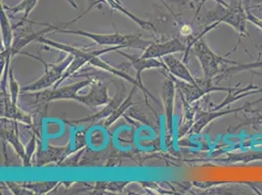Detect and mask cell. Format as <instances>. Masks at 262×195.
Returning a JSON list of instances; mask_svg holds the SVG:
<instances>
[{"label":"cell","instance_id":"1","mask_svg":"<svg viewBox=\"0 0 262 195\" xmlns=\"http://www.w3.org/2000/svg\"><path fill=\"white\" fill-rule=\"evenodd\" d=\"M108 84L95 83L91 79L71 84L68 86L53 88L52 90H44L34 94L36 102L48 103L59 100H74L83 104L91 109L107 105L109 103Z\"/></svg>","mask_w":262,"mask_h":195},{"label":"cell","instance_id":"2","mask_svg":"<svg viewBox=\"0 0 262 195\" xmlns=\"http://www.w3.org/2000/svg\"><path fill=\"white\" fill-rule=\"evenodd\" d=\"M200 22L206 26L214 22H224L229 25L239 33V42L242 37L249 36L247 29V22L249 21L242 0H232L227 7L219 3L214 9L206 12V14L200 18Z\"/></svg>","mask_w":262,"mask_h":195},{"label":"cell","instance_id":"3","mask_svg":"<svg viewBox=\"0 0 262 195\" xmlns=\"http://www.w3.org/2000/svg\"><path fill=\"white\" fill-rule=\"evenodd\" d=\"M56 33H70V34H76L88 37L91 40H93L95 43L104 46H119L122 45L132 48H139V49H146L152 41L149 40H143L137 35H124L120 33H114V34H100V33H89L80 30H67L63 28H57L55 30Z\"/></svg>","mask_w":262,"mask_h":195},{"label":"cell","instance_id":"4","mask_svg":"<svg viewBox=\"0 0 262 195\" xmlns=\"http://www.w3.org/2000/svg\"><path fill=\"white\" fill-rule=\"evenodd\" d=\"M193 48H194V53L201 64L203 72L206 78H215V76L223 74L224 70L222 68L224 64L239 65L237 62L231 61L215 54L209 48V46L203 37L196 40L193 45Z\"/></svg>","mask_w":262,"mask_h":195},{"label":"cell","instance_id":"5","mask_svg":"<svg viewBox=\"0 0 262 195\" xmlns=\"http://www.w3.org/2000/svg\"><path fill=\"white\" fill-rule=\"evenodd\" d=\"M174 81L175 87L180 93L181 100L188 104L196 102L201 98L208 95L211 92H229L234 87L217 86L214 84V78H196L195 84L188 82H182V80L176 79L174 76H170Z\"/></svg>","mask_w":262,"mask_h":195},{"label":"cell","instance_id":"6","mask_svg":"<svg viewBox=\"0 0 262 195\" xmlns=\"http://www.w3.org/2000/svg\"><path fill=\"white\" fill-rule=\"evenodd\" d=\"M23 54L30 56L32 58L38 60L45 66V72H44L43 76H41L36 81H34V82L27 85V86L23 87L22 93L41 91V90L47 89V88H49L52 85H55L61 79V77L64 75L66 69L68 68V66L74 60V56L72 54H69L66 57L65 60L61 61L58 64L57 63L56 64H47V63L44 62L43 60H41V58H39V57L29 54V53H23Z\"/></svg>","mask_w":262,"mask_h":195},{"label":"cell","instance_id":"7","mask_svg":"<svg viewBox=\"0 0 262 195\" xmlns=\"http://www.w3.org/2000/svg\"><path fill=\"white\" fill-rule=\"evenodd\" d=\"M174 81L171 77L164 81L163 87V99H164V115H165V128L167 134V141H172L173 134V111H174L175 97Z\"/></svg>","mask_w":262,"mask_h":195},{"label":"cell","instance_id":"8","mask_svg":"<svg viewBox=\"0 0 262 195\" xmlns=\"http://www.w3.org/2000/svg\"><path fill=\"white\" fill-rule=\"evenodd\" d=\"M187 45L183 43L179 38H173L171 40L163 43L152 42L144 51L141 57L144 59H156L162 58L167 55H172L179 52H186Z\"/></svg>","mask_w":262,"mask_h":195},{"label":"cell","instance_id":"9","mask_svg":"<svg viewBox=\"0 0 262 195\" xmlns=\"http://www.w3.org/2000/svg\"><path fill=\"white\" fill-rule=\"evenodd\" d=\"M119 54L122 55L123 57H125L126 59H128L131 62V65L134 67V69L137 71V76H136V79L137 81L139 82V84L141 85V90L144 92V95L146 98V101L148 99V96L151 98L154 101H157L153 95L144 87L142 83V79H141V74L144 70H147V69H152V68H164L166 69L165 65L163 64L162 62H159L158 60L156 59H144L141 56H134V55H128L126 53H123L120 50L117 51Z\"/></svg>","mask_w":262,"mask_h":195},{"label":"cell","instance_id":"10","mask_svg":"<svg viewBox=\"0 0 262 195\" xmlns=\"http://www.w3.org/2000/svg\"><path fill=\"white\" fill-rule=\"evenodd\" d=\"M251 103H249L241 108L237 109H225V110H209V111H199L196 112L195 115V119H194V124L191 127V129L189 130V134H200L202 131L205 129V127H207L208 124L213 121V120L222 117L224 115L231 114V113H238L242 110L248 109L249 107H251Z\"/></svg>","mask_w":262,"mask_h":195},{"label":"cell","instance_id":"11","mask_svg":"<svg viewBox=\"0 0 262 195\" xmlns=\"http://www.w3.org/2000/svg\"><path fill=\"white\" fill-rule=\"evenodd\" d=\"M1 116L15 121H21L26 124H32V116L18 108L17 105L13 104L10 95L8 93H1Z\"/></svg>","mask_w":262,"mask_h":195},{"label":"cell","instance_id":"12","mask_svg":"<svg viewBox=\"0 0 262 195\" xmlns=\"http://www.w3.org/2000/svg\"><path fill=\"white\" fill-rule=\"evenodd\" d=\"M164 64L166 67V70L176 78L186 81L190 84H195L196 78L192 76L190 70L187 68V66L179 61L178 59L174 58L172 55H167L164 57Z\"/></svg>","mask_w":262,"mask_h":195},{"label":"cell","instance_id":"13","mask_svg":"<svg viewBox=\"0 0 262 195\" xmlns=\"http://www.w3.org/2000/svg\"><path fill=\"white\" fill-rule=\"evenodd\" d=\"M123 97H124V90L121 93H118L115 97L113 98V100H111L107 104L106 108L100 110L96 114H93L91 116L84 117V118H80V119L67 120V122L69 124H74V125H77L80 123H88V122L89 123L97 122L99 120L103 119L104 117L110 116L116 109H118L120 107V103H121Z\"/></svg>","mask_w":262,"mask_h":195},{"label":"cell","instance_id":"14","mask_svg":"<svg viewBox=\"0 0 262 195\" xmlns=\"http://www.w3.org/2000/svg\"><path fill=\"white\" fill-rule=\"evenodd\" d=\"M17 127L18 126H17V123L15 120L6 121V124L4 123V125L2 127L1 135L3 136V138L6 141H9L11 143L14 150L24 160L26 157V150L19 139V132H18Z\"/></svg>","mask_w":262,"mask_h":195},{"label":"cell","instance_id":"15","mask_svg":"<svg viewBox=\"0 0 262 195\" xmlns=\"http://www.w3.org/2000/svg\"><path fill=\"white\" fill-rule=\"evenodd\" d=\"M38 25H42V26H46L47 28L44 29L42 31H39L37 33H26V34H20L16 39H14L13 44H12L11 49H10V52L9 54L11 55V57H14L15 55L18 54L23 48L32 42L34 39H38L39 37L43 36V34H45L50 31H53L56 30V27L54 26H51V25H47V23H38Z\"/></svg>","mask_w":262,"mask_h":195},{"label":"cell","instance_id":"16","mask_svg":"<svg viewBox=\"0 0 262 195\" xmlns=\"http://www.w3.org/2000/svg\"><path fill=\"white\" fill-rule=\"evenodd\" d=\"M1 33H2V41L4 50L1 55H10V49L13 44V28L6 11L1 8ZM11 56V55H10Z\"/></svg>","mask_w":262,"mask_h":195},{"label":"cell","instance_id":"17","mask_svg":"<svg viewBox=\"0 0 262 195\" xmlns=\"http://www.w3.org/2000/svg\"><path fill=\"white\" fill-rule=\"evenodd\" d=\"M135 87L131 90L130 94L128 95V97L126 98V100H125L124 102H122V103L120 104V107L116 109L107 119L105 120V122H104L105 128H109L110 126H111L115 121H117V120L119 119V117H120V115L123 114V112H124L126 109L134 105V103H133V95H134V92H135Z\"/></svg>","mask_w":262,"mask_h":195},{"label":"cell","instance_id":"18","mask_svg":"<svg viewBox=\"0 0 262 195\" xmlns=\"http://www.w3.org/2000/svg\"><path fill=\"white\" fill-rule=\"evenodd\" d=\"M37 2H38V0H23L22 2H20L18 5L11 7V8H7V9L13 14L24 13L23 22H25V21H27L29 15L33 11V8L36 6Z\"/></svg>","mask_w":262,"mask_h":195},{"label":"cell","instance_id":"19","mask_svg":"<svg viewBox=\"0 0 262 195\" xmlns=\"http://www.w3.org/2000/svg\"><path fill=\"white\" fill-rule=\"evenodd\" d=\"M257 67H262V61H257L254 63H250V64H245V65H237L236 66H231L227 69L223 71V77L224 76H229V75H234L236 72H240L244 70H249V69H253Z\"/></svg>","mask_w":262,"mask_h":195},{"label":"cell","instance_id":"20","mask_svg":"<svg viewBox=\"0 0 262 195\" xmlns=\"http://www.w3.org/2000/svg\"><path fill=\"white\" fill-rule=\"evenodd\" d=\"M57 184L56 182L52 183H28V184H23L25 187L30 188L31 190L35 191L36 193H44L49 191L50 189H52L55 185Z\"/></svg>","mask_w":262,"mask_h":195},{"label":"cell","instance_id":"21","mask_svg":"<svg viewBox=\"0 0 262 195\" xmlns=\"http://www.w3.org/2000/svg\"><path fill=\"white\" fill-rule=\"evenodd\" d=\"M9 85H10V98H11L12 103L17 105L18 102V96L20 93V88H19V84L18 82L15 80L14 76H13V68H10L9 70Z\"/></svg>","mask_w":262,"mask_h":195},{"label":"cell","instance_id":"22","mask_svg":"<svg viewBox=\"0 0 262 195\" xmlns=\"http://www.w3.org/2000/svg\"><path fill=\"white\" fill-rule=\"evenodd\" d=\"M34 144H35V139L33 137V139L29 142V144L26 149V157L23 160L25 166H30L31 165V158H32V155H33V152L34 151Z\"/></svg>","mask_w":262,"mask_h":195},{"label":"cell","instance_id":"23","mask_svg":"<svg viewBox=\"0 0 262 195\" xmlns=\"http://www.w3.org/2000/svg\"><path fill=\"white\" fill-rule=\"evenodd\" d=\"M246 12H247V17H248V21L253 23L255 27H257L259 30L262 31V19L257 18L256 16H254L251 10L249 9V7H246Z\"/></svg>","mask_w":262,"mask_h":195},{"label":"cell","instance_id":"24","mask_svg":"<svg viewBox=\"0 0 262 195\" xmlns=\"http://www.w3.org/2000/svg\"><path fill=\"white\" fill-rule=\"evenodd\" d=\"M7 184L9 186V188L11 189L15 194H32L33 193V192L28 191L23 184L20 185V186H18L17 184H13V183H7Z\"/></svg>","mask_w":262,"mask_h":195},{"label":"cell","instance_id":"25","mask_svg":"<svg viewBox=\"0 0 262 195\" xmlns=\"http://www.w3.org/2000/svg\"><path fill=\"white\" fill-rule=\"evenodd\" d=\"M88 2H89V3H90V6H89V7H88V9H86V11L84 12V13H83V14H81V15H79V16H78V17H77V18H76V19H75V20H74V21H72V22H68V23H66L65 27H67V26H69V25H71V23H73V22H76V21H77V20H78V19H79V18H81V17H82V16H84V15H85V14H86V13H88V11H90V9H91V8H93V7H94V6H95V3H96V1H95V0H88Z\"/></svg>","mask_w":262,"mask_h":195},{"label":"cell","instance_id":"26","mask_svg":"<svg viewBox=\"0 0 262 195\" xmlns=\"http://www.w3.org/2000/svg\"><path fill=\"white\" fill-rule=\"evenodd\" d=\"M67 1H68V2H69V3H70L74 8L77 9V3H76V1H75V0H67Z\"/></svg>","mask_w":262,"mask_h":195},{"label":"cell","instance_id":"27","mask_svg":"<svg viewBox=\"0 0 262 195\" xmlns=\"http://www.w3.org/2000/svg\"><path fill=\"white\" fill-rule=\"evenodd\" d=\"M214 1H215L216 3H219V4L223 5V6H226V7L229 5V4H227V3H226L224 0H214Z\"/></svg>","mask_w":262,"mask_h":195},{"label":"cell","instance_id":"28","mask_svg":"<svg viewBox=\"0 0 262 195\" xmlns=\"http://www.w3.org/2000/svg\"><path fill=\"white\" fill-rule=\"evenodd\" d=\"M261 2H262V0H261Z\"/></svg>","mask_w":262,"mask_h":195}]
</instances>
